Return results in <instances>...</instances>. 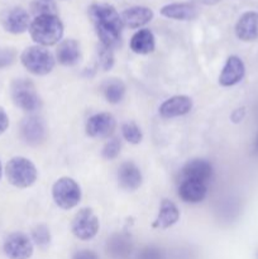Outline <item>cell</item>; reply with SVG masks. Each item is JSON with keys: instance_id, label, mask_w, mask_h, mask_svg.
I'll use <instances>...</instances> for the list:
<instances>
[{"instance_id": "cell-1", "label": "cell", "mask_w": 258, "mask_h": 259, "mask_svg": "<svg viewBox=\"0 0 258 259\" xmlns=\"http://www.w3.org/2000/svg\"><path fill=\"white\" fill-rule=\"evenodd\" d=\"M89 18L93 22L101 46L110 50L120 46L124 25L115 8L106 3H94L89 8Z\"/></svg>"}, {"instance_id": "cell-2", "label": "cell", "mask_w": 258, "mask_h": 259, "mask_svg": "<svg viewBox=\"0 0 258 259\" xmlns=\"http://www.w3.org/2000/svg\"><path fill=\"white\" fill-rule=\"evenodd\" d=\"M63 23L58 15H39L30 22L29 34L37 46L50 47L62 40Z\"/></svg>"}, {"instance_id": "cell-3", "label": "cell", "mask_w": 258, "mask_h": 259, "mask_svg": "<svg viewBox=\"0 0 258 259\" xmlns=\"http://www.w3.org/2000/svg\"><path fill=\"white\" fill-rule=\"evenodd\" d=\"M5 177L12 186L17 189H29L38 179L35 164L29 158L15 156L7 162L4 168Z\"/></svg>"}, {"instance_id": "cell-4", "label": "cell", "mask_w": 258, "mask_h": 259, "mask_svg": "<svg viewBox=\"0 0 258 259\" xmlns=\"http://www.w3.org/2000/svg\"><path fill=\"white\" fill-rule=\"evenodd\" d=\"M23 67L34 76H46L52 72L56 65V58L52 53L42 46H30L20 55Z\"/></svg>"}, {"instance_id": "cell-5", "label": "cell", "mask_w": 258, "mask_h": 259, "mask_svg": "<svg viewBox=\"0 0 258 259\" xmlns=\"http://www.w3.org/2000/svg\"><path fill=\"white\" fill-rule=\"evenodd\" d=\"M10 96L14 105L25 113H34L42 105L34 83L28 78H17L13 81Z\"/></svg>"}, {"instance_id": "cell-6", "label": "cell", "mask_w": 258, "mask_h": 259, "mask_svg": "<svg viewBox=\"0 0 258 259\" xmlns=\"http://www.w3.org/2000/svg\"><path fill=\"white\" fill-rule=\"evenodd\" d=\"M81 187L71 177H61L53 184L52 197L55 204L62 210H71L81 201Z\"/></svg>"}, {"instance_id": "cell-7", "label": "cell", "mask_w": 258, "mask_h": 259, "mask_svg": "<svg viewBox=\"0 0 258 259\" xmlns=\"http://www.w3.org/2000/svg\"><path fill=\"white\" fill-rule=\"evenodd\" d=\"M100 229V220L95 212L89 207L78 210L71 223V232L77 239L91 240Z\"/></svg>"}, {"instance_id": "cell-8", "label": "cell", "mask_w": 258, "mask_h": 259, "mask_svg": "<svg viewBox=\"0 0 258 259\" xmlns=\"http://www.w3.org/2000/svg\"><path fill=\"white\" fill-rule=\"evenodd\" d=\"M3 252L8 259H29L34 252V244L24 233L13 232L4 239Z\"/></svg>"}, {"instance_id": "cell-9", "label": "cell", "mask_w": 258, "mask_h": 259, "mask_svg": "<svg viewBox=\"0 0 258 259\" xmlns=\"http://www.w3.org/2000/svg\"><path fill=\"white\" fill-rule=\"evenodd\" d=\"M20 137L29 146H39L47 137V125L39 115H28L20 121Z\"/></svg>"}, {"instance_id": "cell-10", "label": "cell", "mask_w": 258, "mask_h": 259, "mask_svg": "<svg viewBox=\"0 0 258 259\" xmlns=\"http://www.w3.org/2000/svg\"><path fill=\"white\" fill-rule=\"evenodd\" d=\"M30 15L20 7L10 8L2 15V25L5 32L10 34H23L30 27Z\"/></svg>"}, {"instance_id": "cell-11", "label": "cell", "mask_w": 258, "mask_h": 259, "mask_svg": "<svg viewBox=\"0 0 258 259\" xmlns=\"http://www.w3.org/2000/svg\"><path fill=\"white\" fill-rule=\"evenodd\" d=\"M116 120L110 113H98L90 116L86 121L85 131L90 138H109L114 133Z\"/></svg>"}, {"instance_id": "cell-12", "label": "cell", "mask_w": 258, "mask_h": 259, "mask_svg": "<svg viewBox=\"0 0 258 259\" xmlns=\"http://www.w3.org/2000/svg\"><path fill=\"white\" fill-rule=\"evenodd\" d=\"M192 99L186 95H175L164 100L159 105L158 113L162 118L172 119L184 116L192 110Z\"/></svg>"}, {"instance_id": "cell-13", "label": "cell", "mask_w": 258, "mask_h": 259, "mask_svg": "<svg viewBox=\"0 0 258 259\" xmlns=\"http://www.w3.org/2000/svg\"><path fill=\"white\" fill-rule=\"evenodd\" d=\"M245 75L244 62L238 56H229L219 75V83L223 88H230L243 80Z\"/></svg>"}, {"instance_id": "cell-14", "label": "cell", "mask_w": 258, "mask_h": 259, "mask_svg": "<svg viewBox=\"0 0 258 259\" xmlns=\"http://www.w3.org/2000/svg\"><path fill=\"white\" fill-rule=\"evenodd\" d=\"M211 177L212 166L207 159H190L182 167V179L184 180H195V181H201L204 184H207L211 180Z\"/></svg>"}, {"instance_id": "cell-15", "label": "cell", "mask_w": 258, "mask_h": 259, "mask_svg": "<svg viewBox=\"0 0 258 259\" xmlns=\"http://www.w3.org/2000/svg\"><path fill=\"white\" fill-rule=\"evenodd\" d=\"M118 182L119 186L125 191L138 190L143 182V176H142L139 167L133 162L121 163L118 169Z\"/></svg>"}, {"instance_id": "cell-16", "label": "cell", "mask_w": 258, "mask_h": 259, "mask_svg": "<svg viewBox=\"0 0 258 259\" xmlns=\"http://www.w3.org/2000/svg\"><path fill=\"white\" fill-rule=\"evenodd\" d=\"M207 195V184L195 180H182L179 186V196L186 204H200Z\"/></svg>"}, {"instance_id": "cell-17", "label": "cell", "mask_w": 258, "mask_h": 259, "mask_svg": "<svg viewBox=\"0 0 258 259\" xmlns=\"http://www.w3.org/2000/svg\"><path fill=\"white\" fill-rule=\"evenodd\" d=\"M235 34L243 42L258 39V12H245L235 24Z\"/></svg>"}, {"instance_id": "cell-18", "label": "cell", "mask_w": 258, "mask_h": 259, "mask_svg": "<svg viewBox=\"0 0 258 259\" xmlns=\"http://www.w3.org/2000/svg\"><path fill=\"white\" fill-rule=\"evenodd\" d=\"M159 13L162 17L174 20H182V22L194 20L199 15V10L191 3H171L162 7Z\"/></svg>"}, {"instance_id": "cell-19", "label": "cell", "mask_w": 258, "mask_h": 259, "mask_svg": "<svg viewBox=\"0 0 258 259\" xmlns=\"http://www.w3.org/2000/svg\"><path fill=\"white\" fill-rule=\"evenodd\" d=\"M120 17L124 27L137 29V28H142L148 24L153 19L154 14L153 10L149 9V8L138 5V7H132L125 9L121 13Z\"/></svg>"}, {"instance_id": "cell-20", "label": "cell", "mask_w": 258, "mask_h": 259, "mask_svg": "<svg viewBox=\"0 0 258 259\" xmlns=\"http://www.w3.org/2000/svg\"><path fill=\"white\" fill-rule=\"evenodd\" d=\"M180 220V210L177 205L174 201L168 199H163L159 205L158 215H157L156 220L153 222L152 227L154 229H168V228L174 227L177 222Z\"/></svg>"}, {"instance_id": "cell-21", "label": "cell", "mask_w": 258, "mask_h": 259, "mask_svg": "<svg viewBox=\"0 0 258 259\" xmlns=\"http://www.w3.org/2000/svg\"><path fill=\"white\" fill-rule=\"evenodd\" d=\"M80 45L75 39H65L58 43L56 60L62 66H73L80 61Z\"/></svg>"}, {"instance_id": "cell-22", "label": "cell", "mask_w": 258, "mask_h": 259, "mask_svg": "<svg viewBox=\"0 0 258 259\" xmlns=\"http://www.w3.org/2000/svg\"><path fill=\"white\" fill-rule=\"evenodd\" d=\"M129 47L137 55H149L156 48V38L149 29H139L132 35Z\"/></svg>"}, {"instance_id": "cell-23", "label": "cell", "mask_w": 258, "mask_h": 259, "mask_svg": "<svg viewBox=\"0 0 258 259\" xmlns=\"http://www.w3.org/2000/svg\"><path fill=\"white\" fill-rule=\"evenodd\" d=\"M132 239L126 234H114L111 235L110 239H108L106 243V250L108 254H110L113 258L123 259L128 257L132 252Z\"/></svg>"}, {"instance_id": "cell-24", "label": "cell", "mask_w": 258, "mask_h": 259, "mask_svg": "<svg viewBox=\"0 0 258 259\" xmlns=\"http://www.w3.org/2000/svg\"><path fill=\"white\" fill-rule=\"evenodd\" d=\"M125 83L119 78H110L103 85L104 98L110 104H119L125 96Z\"/></svg>"}, {"instance_id": "cell-25", "label": "cell", "mask_w": 258, "mask_h": 259, "mask_svg": "<svg viewBox=\"0 0 258 259\" xmlns=\"http://www.w3.org/2000/svg\"><path fill=\"white\" fill-rule=\"evenodd\" d=\"M57 5L53 0H33L30 3V13L34 17L39 15H57Z\"/></svg>"}, {"instance_id": "cell-26", "label": "cell", "mask_w": 258, "mask_h": 259, "mask_svg": "<svg viewBox=\"0 0 258 259\" xmlns=\"http://www.w3.org/2000/svg\"><path fill=\"white\" fill-rule=\"evenodd\" d=\"M30 239H32L33 244H35L39 248H47L51 244V233L46 225L39 224L35 225L32 229V234H30Z\"/></svg>"}, {"instance_id": "cell-27", "label": "cell", "mask_w": 258, "mask_h": 259, "mask_svg": "<svg viewBox=\"0 0 258 259\" xmlns=\"http://www.w3.org/2000/svg\"><path fill=\"white\" fill-rule=\"evenodd\" d=\"M121 134L123 138L131 144H139L143 139V133L141 128L134 121H126L121 125Z\"/></svg>"}, {"instance_id": "cell-28", "label": "cell", "mask_w": 258, "mask_h": 259, "mask_svg": "<svg viewBox=\"0 0 258 259\" xmlns=\"http://www.w3.org/2000/svg\"><path fill=\"white\" fill-rule=\"evenodd\" d=\"M120 141L118 138H110L106 142L105 146L103 147V157L108 159V161L115 159L119 156V153H120Z\"/></svg>"}, {"instance_id": "cell-29", "label": "cell", "mask_w": 258, "mask_h": 259, "mask_svg": "<svg viewBox=\"0 0 258 259\" xmlns=\"http://www.w3.org/2000/svg\"><path fill=\"white\" fill-rule=\"evenodd\" d=\"M99 65L103 68V71H109L114 66V53L113 50L110 48H106L104 46L100 45L99 48Z\"/></svg>"}, {"instance_id": "cell-30", "label": "cell", "mask_w": 258, "mask_h": 259, "mask_svg": "<svg viewBox=\"0 0 258 259\" xmlns=\"http://www.w3.org/2000/svg\"><path fill=\"white\" fill-rule=\"evenodd\" d=\"M17 61V51L14 48L0 47V70L10 67Z\"/></svg>"}, {"instance_id": "cell-31", "label": "cell", "mask_w": 258, "mask_h": 259, "mask_svg": "<svg viewBox=\"0 0 258 259\" xmlns=\"http://www.w3.org/2000/svg\"><path fill=\"white\" fill-rule=\"evenodd\" d=\"M138 259H163V254L158 248L146 247L139 253Z\"/></svg>"}, {"instance_id": "cell-32", "label": "cell", "mask_w": 258, "mask_h": 259, "mask_svg": "<svg viewBox=\"0 0 258 259\" xmlns=\"http://www.w3.org/2000/svg\"><path fill=\"white\" fill-rule=\"evenodd\" d=\"M10 125V119L8 113L5 111V109L3 106H0V136L5 133L8 131Z\"/></svg>"}, {"instance_id": "cell-33", "label": "cell", "mask_w": 258, "mask_h": 259, "mask_svg": "<svg viewBox=\"0 0 258 259\" xmlns=\"http://www.w3.org/2000/svg\"><path fill=\"white\" fill-rule=\"evenodd\" d=\"M72 259H100L94 250L80 249L72 255Z\"/></svg>"}, {"instance_id": "cell-34", "label": "cell", "mask_w": 258, "mask_h": 259, "mask_svg": "<svg viewBox=\"0 0 258 259\" xmlns=\"http://www.w3.org/2000/svg\"><path fill=\"white\" fill-rule=\"evenodd\" d=\"M243 116H244V109H237L234 110V113L232 114V120L234 123H238V121H242Z\"/></svg>"}, {"instance_id": "cell-35", "label": "cell", "mask_w": 258, "mask_h": 259, "mask_svg": "<svg viewBox=\"0 0 258 259\" xmlns=\"http://www.w3.org/2000/svg\"><path fill=\"white\" fill-rule=\"evenodd\" d=\"M254 151H255V153L258 154V136H257V138H255V141H254Z\"/></svg>"}, {"instance_id": "cell-36", "label": "cell", "mask_w": 258, "mask_h": 259, "mask_svg": "<svg viewBox=\"0 0 258 259\" xmlns=\"http://www.w3.org/2000/svg\"><path fill=\"white\" fill-rule=\"evenodd\" d=\"M204 2L206 3V4H215V3H218L219 0H204Z\"/></svg>"}, {"instance_id": "cell-37", "label": "cell", "mask_w": 258, "mask_h": 259, "mask_svg": "<svg viewBox=\"0 0 258 259\" xmlns=\"http://www.w3.org/2000/svg\"><path fill=\"white\" fill-rule=\"evenodd\" d=\"M3 172H4V169H3V164H2V161H0V181H2Z\"/></svg>"}, {"instance_id": "cell-38", "label": "cell", "mask_w": 258, "mask_h": 259, "mask_svg": "<svg viewBox=\"0 0 258 259\" xmlns=\"http://www.w3.org/2000/svg\"><path fill=\"white\" fill-rule=\"evenodd\" d=\"M257 259H258V253H257Z\"/></svg>"}]
</instances>
